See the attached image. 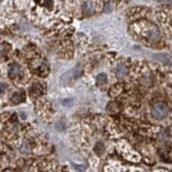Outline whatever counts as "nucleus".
Wrapping results in <instances>:
<instances>
[{
	"mask_svg": "<svg viewBox=\"0 0 172 172\" xmlns=\"http://www.w3.org/2000/svg\"><path fill=\"white\" fill-rule=\"evenodd\" d=\"M107 81V75L105 74V73H101V74H99L96 77V83H97V85H104L105 83Z\"/></svg>",
	"mask_w": 172,
	"mask_h": 172,
	"instance_id": "nucleus-6",
	"label": "nucleus"
},
{
	"mask_svg": "<svg viewBox=\"0 0 172 172\" xmlns=\"http://www.w3.org/2000/svg\"><path fill=\"white\" fill-rule=\"evenodd\" d=\"M65 122H57L56 124V129L58 131L65 130Z\"/></svg>",
	"mask_w": 172,
	"mask_h": 172,
	"instance_id": "nucleus-9",
	"label": "nucleus"
},
{
	"mask_svg": "<svg viewBox=\"0 0 172 172\" xmlns=\"http://www.w3.org/2000/svg\"><path fill=\"white\" fill-rule=\"evenodd\" d=\"M0 1H2V0H0Z\"/></svg>",
	"mask_w": 172,
	"mask_h": 172,
	"instance_id": "nucleus-13",
	"label": "nucleus"
},
{
	"mask_svg": "<svg viewBox=\"0 0 172 172\" xmlns=\"http://www.w3.org/2000/svg\"><path fill=\"white\" fill-rule=\"evenodd\" d=\"M24 100V93L22 92H18L12 96V101L14 104H19L21 101Z\"/></svg>",
	"mask_w": 172,
	"mask_h": 172,
	"instance_id": "nucleus-5",
	"label": "nucleus"
},
{
	"mask_svg": "<svg viewBox=\"0 0 172 172\" xmlns=\"http://www.w3.org/2000/svg\"><path fill=\"white\" fill-rule=\"evenodd\" d=\"M168 107L163 103H157L154 105V107L152 108L151 114L155 119H164L168 115Z\"/></svg>",
	"mask_w": 172,
	"mask_h": 172,
	"instance_id": "nucleus-1",
	"label": "nucleus"
},
{
	"mask_svg": "<svg viewBox=\"0 0 172 172\" xmlns=\"http://www.w3.org/2000/svg\"><path fill=\"white\" fill-rule=\"evenodd\" d=\"M20 72H21V69L19 65H17V63H12V65H10V68H9L10 77H12V78L16 77Z\"/></svg>",
	"mask_w": 172,
	"mask_h": 172,
	"instance_id": "nucleus-2",
	"label": "nucleus"
},
{
	"mask_svg": "<svg viewBox=\"0 0 172 172\" xmlns=\"http://www.w3.org/2000/svg\"><path fill=\"white\" fill-rule=\"evenodd\" d=\"M116 76L118 78H124L128 73V69L125 65H118L116 67Z\"/></svg>",
	"mask_w": 172,
	"mask_h": 172,
	"instance_id": "nucleus-3",
	"label": "nucleus"
},
{
	"mask_svg": "<svg viewBox=\"0 0 172 172\" xmlns=\"http://www.w3.org/2000/svg\"><path fill=\"white\" fill-rule=\"evenodd\" d=\"M45 6L49 9L53 8V0H45Z\"/></svg>",
	"mask_w": 172,
	"mask_h": 172,
	"instance_id": "nucleus-10",
	"label": "nucleus"
},
{
	"mask_svg": "<svg viewBox=\"0 0 172 172\" xmlns=\"http://www.w3.org/2000/svg\"><path fill=\"white\" fill-rule=\"evenodd\" d=\"M6 89V83H0V92H2Z\"/></svg>",
	"mask_w": 172,
	"mask_h": 172,
	"instance_id": "nucleus-11",
	"label": "nucleus"
},
{
	"mask_svg": "<svg viewBox=\"0 0 172 172\" xmlns=\"http://www.w3.org/2000/svg\"><path fill=\"white\" fill-rule=\"evenodd\" d=\"M154 58L157 60H160V61H162V63H171V61H170V58L168 56H166V55H156Z\"/></svg>",
	"mask_w": 172,
	"mask_h": 172,
	"instance_id": "nucleus-7",
	"label": "nucleus"
},
{
	"mask_svg": "<svg viewBox=\"0 0 172 172\" xmlns=\"http://www.w3.org/2000/svg\"><path fill=\"white\" fill-rule=\"evenodd\" d=\"M104 151H105V146L103 145L101 142H98L97 145L95 146V152H96L97 154H101Z\"/></svg>",
	"mask_w": 172,
	"mask_h": 172,
	"instance_id": "nucleus-8",
	"label": "nucleus"
},
{
	"mask_svg": "<svg viewBox=\"0 0 172 172\" xmlns=\"http://www.w3.org/2000/svg\"><path fill=\"white\" fill-rule=\"evenodd\" d=\"M83 13L85 15H91L94 13V6L92 2H85L83 4Z\"/></svg>",
	"mask_w": 172,
	"mask_h": 172,
	"instance_id": "nucleus-4",
	"label": "nucleus"
},
{
	"mask_svg": "<svg viewBox=\"0 0 172 172\" xmlns=\"http://www.w3.org/2000/svg\"><path fill=\"white\" fill-rule=\"evenodd\" d=\"M157 1H164V0H157Z\"/></svg>",
	"mask_w": 172,
	"mask_h": 172,
	"instance_id": "nucleus-12",
	"label": "nucleus"
}]
</instances>
